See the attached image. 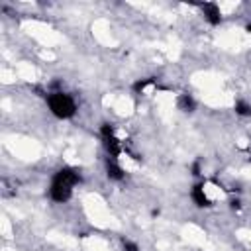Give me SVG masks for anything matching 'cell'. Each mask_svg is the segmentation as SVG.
I'll return each mask as SVG.
<instances>
[{
  "mask_svg": "<svg viewBox=\"0 0 251 251\" xmlns=\"http://www.w3.org/2000/svg\"><path fill=\"white\" fill-rule=\"evenodd\" d=\"M82 182V175L78 169L75 167H61L53 176H51V184L47 188V196L51 202L55 204H65L73 198L75 186Z\"/></svg>",
  "mask_w": 251,
  "mask_h": 251,
  "instance_id": "1",
  "label": "cell"
},
{
  "mask_svg": "<svg viewBox=\"0 0 251 251\" xmlns=\"http://www.w3.org/2000/svg\"><path fill=\"white\" fill-rule=\"evenodd\" d=\"M226 194V188L214 180V178H198L192 188H190V200L198 206V208H212L218 204V200H222Z\"/></svg>",
  "mask_w": 251,
  "mask_h": 251,
  "instance_id": "2",
  "label": "cell"
},
{
  "mask_svg": "<svg viewBox=\"0 0 251 251\" xmlns=\"http://www.w3.org/2000/svg\"><path fill=\"white\" fill-rule=\"evenodd\" d=\"M45 104L49 108V112L57 118V120H71L76 110H78V104H76V98L69 92H65L63 88L55 86L51 90H47L45 94Z\"/></svg>",
  "mask_w": 251,
  "mask_h": 251,
  "instance_id": "3",
  "label": "cell"
},
{
  "mask_svg": "<svg viewBox=\"0 0 251 251\" xmlns=\"http://www.w3.org/2000/svg\"><path fill=\"white\" fill-rule=\"evenodd\" d=\"M196 6H198V10H200V14H202V18H204V22H206L208 25L216 27V25H220V24L224 22L220 4H216V2H200V4H196Z\"/></svg>",
  "mask_w": 251,
  "mask_h": 251,
  "instance_id": "4",
  "label": "cell"
},
{
  "mask_svg": "<svg viewBox=\"0 0 251 251\" xmlns=\"http://www.w3.org/2000/svg\"><path fill=\"white\" fill-rule=\"evenodd\" d=\"M104 171H106V176L112 180V182H124L127 173L122 165V161L114 159V157H108L106 159V165H104Z\"/></svg>",
  "mask_w": 251,
  "mask_h": 251,
  "instance_id": "5",
  "label": "cell"
},
{
  "mask_svg": "<svg viewBox=\"0 0 251 251\" xmlns=\"http://www.w3.org/2000/svg\"><path fill=\"white\" fill-rule=\"evenodd\" d=\"M133 92L139 94V96H145V94H151L153 90H157V80L153 76H147V78H139L133 82Z\"/></svg>",
  "mask_w": 251,
  "mask_h": 251,
  "instance_id": "6",
  "label": "cell"
},
{
  "mask_svg": "<svg viewBox=\"0 0 251 251\" xmlns=\"http://www.w3.org/2000/svg\"><path fill=\"white\" fill-rule=\"evenodd\" d=\"M196 106H198V102H196V98H194L192 94L182 92V94L176 96V108H178L180 112H184V114H192V112L196 110Z\"/></svg>",
  "mask_w": 251,
  "mask_h": 251,
  "instance_id": "7",
  "label": "cell"
},
{
  "mask_svg": "<svg viewBox=\"0 0 251 251\" xmlns=\"http://www.w3.org/2000/svg\"><path fill=\"white\" fill-rule=\"evenodd\" d=\"M233 112L239 118H251V102L245 98H237L233 102Z\"/></svg>",
  "mask_w": 251,
  "mask_h": 251,
  "instance_id": "8",
  "label": "cell"
},
{
  "mask_svg": "<svg viewBox=\"0 0 251 251\" xmlns=\"http://www.w3.org/2000/svg\"><path fill=\"white\" fill-rule=\"evenodd\" d=\"M120 245H122L124 251H141L139 243L135 239H131V237H120Z\"/></svg>",
  "mask_w": 251,
  "mask_h": 251,
  "instance_id": "9",
  "label": "cell"
},
{
  "mask_svg": "<svg viewBox=\"0 0 251 251\" xmlns=\"http://www.w3.org/2000/svg\"><path fill=\"white\" fill-rule=\"evenodd\" d=\"M245 31H247V33H249V35H251V22H249V24H247V25H245Z\"/></svg>",
  "mask_w": 251,
  "mask_h": 251,
  "instance_id": "10",
  "label": "cell"
}]
</instances>
